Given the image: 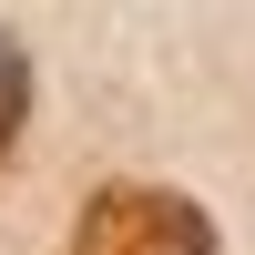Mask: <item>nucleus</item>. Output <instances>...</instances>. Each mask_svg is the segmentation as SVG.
Listing matches in <instances>:
<instances>
[{
    "mask_svg": "<svg viewBox=\"0 0 255 255\" xmlns=\"http://www.w3.org/2000/svg\"><path fill=\"white\" fill-rule=\"evenodd\" d=\"M20 123H31V51L0 31V153L20 143Z\"/></svg>",
    "mask_w": 255,
    "mask_h": 255,
    "instance_id": "2",
    "label": "nucleus"
},
{
    "mask_svg": "<svg viewBox=\"0 0 255 255\" xmlns=\"http://www.w3.org/2000/svg\"><path fill=\"white\" fill-rule=\"evenodd\" d=\"M72 255H215V215L174 184H102L72 225Z\"/></svg>",
    "mask_w": 255,
    "mask_h": 255,
    "instance_id": "1",
    "label": "nucleus"
}]
</instances>
